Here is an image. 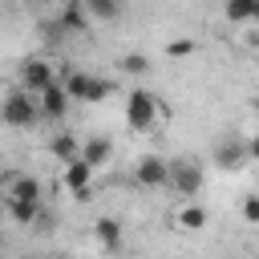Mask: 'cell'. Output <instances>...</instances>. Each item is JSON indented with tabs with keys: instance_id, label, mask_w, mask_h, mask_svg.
Wrapping results in <instances>:
<instances>
[{
	"instance_id": "1",
	"label": "cell",
	"mask_w": 259,
	"mask_h": 259,
	"mask_svg": "<svg viewBox=\"0 0 259 259\" xmlns=\"http://www.w3.org/2000/svg\"><path fill=\"white\" fill-rule=\"evenodd\" d=\"M36 117H40V101H36L28 89H8V93L0 97V121H4V125L28 130Z\"/></svg>"
},
{
	"instance_id": "2",
	"label": "cell",
	"mask_w": 259,
	"mask_h": 259,
	"mask_svg": "<svg viewBox=\"0 0 259 259\" xmlns=\"http://www.w3.org/2000/svg\"><path fill=\"white\" fill-rule=\"evenodd\" d=\"M154 121H158V97L150 89H130V97H125V125L146 134Z\"/></svg>"
},
{
	"instance_id": "3",
	"label": "cell",
	"mask_w": 259,
	"mask_h": 259,
	"mask_svg": "<svg viewBox=\"0 0 259 259\" xmlns=\"http://www.w3.org/2000/svg\"><path fill=\"white\" fill-rule=\"evenodd\" d=\"M61 77L53 73V65L49 61H40V57H28L24 65H20V89H28L32 97H40L49 85H57Z\"/></svg>"
},
{
	"instance_id": "4",
	"label": "cell",
	"mask_w": 259,
	"mask_h": 259,
	"mask_svg": "<svg viewBox=\"0 0 259 259\" xmlns=\"http://www.w3.org/2000/svg\"><path fill=\"white\" fill-rule=\"evenodd\" d=\"M134 178H138V186L162 190V186H170V162L162 154H142L138 166H134Z\"/></svg>"
},
{
	"instance_id": "5",
	"label": "cell",
	"mask_w": 259,
	"mask_h": 259,
	"mask_svg": "<svg viewBox=\"0 0 259 259\" xmlns=\"http://www.w3.org/2000/svg\"><path fill=\"white\" fill-rule=\"evenodd\" d=\"M170 186L182 194V202H190L198 190H202V166L182 158V162H170Z\"/></svg>"
},
{
	"instance_id": "6",
	"label": "cell",
	"mask_w": 259,
	"mask_h": 259,
	"mask_svg": "<svg viewBox=\"0 0 259 259\" xmlns=\"http://www.w3.org/2000/svg\"><path fill=\"white\" fill-rule=\"evenodd\" d=\"M0 194H4V202H40V182L32 174L16 170V174L0 178Z\"/></svg>"
},
{
	"instance_id": "7",
	"label": "cell",
	"mask_w": 259,
	"mask_h": 259,
	"mask_svg": "<svg viewBox=\"0 0 259 259\" xmlns=\"http://www.w3.org/2000/svg\"><path fill=\"white\" fill-rule=\"evenodd\" d=\"M93 174H97V170L85 166L81 158H77V162H65V166H61V186H65L77 202H85V198H89V182H93Z\"/></svg>"
},
{
	"instance_id": "8",
	"label": "cell",
	"mask_w": 259,
	"mask_h": 259,
	"mask_svg": "<svg viewBox=\"0 0 259 259\" xmlns=\"http://www.w3.org/2000/svg\"><path fill=\"white\" fill-rule=\"evenodd\" d=\"M36 101H40V117H49V121H61V117L69 113V105H73L61 81H57V85H49V89H45Z\"/></svg>"
},
{
	"instance_id": "9",
	"label": "cell",
	"mask_w": 259,
	"mask_h": 259,
	"mask_svg": "<svg viewBox=\"0 0 259 259\" xmlns=\"http://www.w3.org/2000/svg\"><path fill=\"white\" fill-rule=\"evenodd\" d=\"M214 162L223 166V170H243L251 158H247V142H239V138H231V142H219V150H214Z\"/></svg>"
},
{
	"instance_id": "10",
	"label": "cell",
	"mask_w": 259,
	"mask_h": 259,
	"mask_svg": "<svg viewBox=\"0 0 259 259\" xmlns=\"http://www.w3.org/2000/svg\"><path fill=\"white\" fill-rule=\"evenodd\" d=\"M109 158H113V142H109V138H85V142H81V162H85V166L101 170Z\"/></svg>"
},
{
	"instance_id": "11",
	"label": "cell",
	"mask_w": 259,
	"mask_h": 259,
	"mask_svg": "<svg viewBox=\"0 0 259 259\" xmlns=\"http://www.w3.org/2000/svg\"><path fill=\"white\" fill-rule=\"evenodd\" d=\"M174 227H178V231H186V235H190V231H202V227H206V206H198L194 198H190V202H182V206L174 210Z\"/></svg>"
},
{
	"instance_id": "12",
	"label": "cell",
	"mask_w": 259,
	"mask_h": 259,
	"mask_svg": "<svg viewBox=\"0 0 259 259\" xmlns=\"http://www.w3.org/2000/svg\"><path fill=\"white\" fill-rule=\"evenodd\" d=\"M93 239H97L105 251H117V247H121V223H117L113 214H101V219L93 223Z\"/></svg>"
},
{
	"instance_id": "13",
	"label": "cell",
	"mask_w": 259,
	"mask_h": 259,
	"mask_svg": "<svg viewBox=\"0 0 259 259\" xmlns=\"http://www.w3.org/2000/svg\"><path fill=\"white\" fill-rule=\"evenodd\" d=\"M227 24H259V0H227Z\"/></svg>"
},
{
	"instance_id": "14",
	"label": "cell",
	"mask_w": 259,
	"mask_h": 259,
	"mask_svg": "<svg viewBox=\"0 0 259 259\" xmlns=\"http://www.w3.org/2000/svg\"><path fill=\"white\" fill-rule=\"evenodd\" d=\"M57 24H61L65 32H85V28H89V12H85V4H81V0H69V4L61 8Z\"/></svg>"
},
{
	"instance_id": "15",
	"label": "cell",
	"mask_w": 259,
	"mask_h": 259,
	"mask_svg": "<svg viewBox=\"0 0 259 259\" xmlns=\"http://www.w3.org/2000/svg\"><path fill=\"white\" fill-rule=\"evenodd\" d=\"M49 150H53L57 162H77V158H81V142H77L73 134H57V138L49 142Z\"/></svg>"
},
{
	"instance_id": "16",
	"label": "cell",
	"mask_w": 259,
	"mask_h": 259,
	"mask_svg": "<svg viewBox=\"0 0 259 259\" xmlns=\"http://www.w3.org/2000/svg\"><path fill=\"white\" fill-rule=\"evenodd\" d=\"M89 20H117L121 16V0H81Z\"/></svg>"
},
{
	"instance_id": "17",
	"label": "cell",
	"mask_w": 259,
	"mask_h": 259,
	"mask_svg": "<svg viewBox=\"0 0 259 259\" xmlns=\"http://www.w3.org/2000/svg\"><path fill=\"white\" fill-rule=\"evenodd\" d=\"M8 214L20 223V227H32L40 219V202H8Z\"/></svg>"
},
{
	"instance_id": "18",
	"label": "cell",
	"mask_w": 259,
	"mask_h": 259,
	"mask_svg": "<svg viewBox=\"0 0 259 259\" xmlns=\"http://www.w3.org/2000/svg\"><path fill=\"white\" fill-rule=\"evenodd\" d=\"M113 93V81H105V77H93L89 81V93H85V105H97V101H105Z\"/></svg>"
},
{
	"instance_id": "19",
	"label": "cell",
	"mask_w": 259,
	"mask_h": 259,
	"mask_svg": "<svg viewBox=\"0 0 259 259\" xmlns=\"http://www.w3.org/2000/svg\"><path fill=\"white\" fill-rule=\"evenodd\" d=\"M194 53H198V40H186V36L166 45V57H174V61H178V57H194Z\"/></svg>"
},
{
	"instance_id": "20",
	"label": "cell",
	"mask_w": 259,
	"mask_h": 259,
	"mask_svg": "<svg viewBox=\"0 0 259 259\" xmlns=\"http://www.w3.org/2000/svg\"><path fill=\"white\" fill-rule=\"evenodd\" d=\"M239 214H243V223H247V227H259V194H247V198H243V206H239Z\"/></svg>"
},
{
	"instance_id": "21",
	"label": "cell",
	"mask_w": 259,
	"mask_h": 259,
	"mask_svg": "<svg viewBox=\"0 0 259 259\" xmlns=\"http://www.w3.org/2000/svg\"><path fill=\"white\" fill-rule=\"evenodd\" d=\"M121 69H125V73H146L150 61H146L142 53H125V57H121Z\"/></svg>"
},
{
	"instance_id": "22",
	"label": "cell",
	"mask_w": 259,
	"mask_h": 259,
	"mask_svg": "<svg viewBox=\"0 0 259 259\" xmlns=\"http://www.w3.org/2000/svg\"><path fill=\"white\" fill-rule=\"evenodd\" d=\"M247 158H251V162H259V134H255V138H247Z\"/></svg>"
},
{
	"instance_id": "23",
	"label": "cell",
	"mask_w": 259,
	"mask_h": 259,
	"mask_svg": "<svg viewBox=\"0 0 259 259\" xmlns=\"http://www.w3.org/2000/svg\"><path fill=\"white\" fill-rule=\"evenodd\" d=\"M247 49H251V53H255V57H259V28H255V32H251V36H247Z\"/></svg>"
},
{
	"instance_id": "24",
	"label": "cell",
	"mask_w": 259,
	"mask_h": 259,
	"mask_svg": "<svg viewBox=\"0 0 259 259\" xmlns=\"http://www.w3.org/2000/svg\"><path fill=\"white\" fill-rule=\"evenodd\" d=\"M61 259H77V255H61Z\"/></svg>"
},
{
	"instance_id": "25",
	"label": "cell",
	"mask_w": 259,
	"mask_h": 259,
	"mask_svg": "<svg viewBox=\"0 0 259 259\" xmlns=\"http://www.w3.org/2000/svg\"><path fill=\"white\" fill-rule=\"evenodd\" d=\"M24 4H36V0H24Z\"/></svg>"
}]
</instances>
